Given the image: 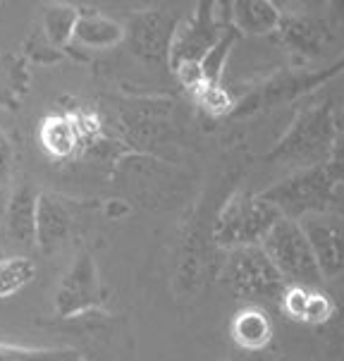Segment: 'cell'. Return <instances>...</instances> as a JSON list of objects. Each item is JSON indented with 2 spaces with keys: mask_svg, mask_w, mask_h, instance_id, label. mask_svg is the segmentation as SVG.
Returning a JSON list of instances; mask_svg holds the SVG:
<instances>
[{
  "mask_svg": "<svg viewBox=\"0 0 344 361\" xmlns=\"http://www.w3.org/2000/svg\"><path fill=\"white\" fill-rule=\"evenodd\" d=\"M337 137H340V125L333 103H311L294 115L287 132L266 154V163L287 168L290 173L318 168L328 163Z\"/></svg>",
  "mask_w": 344,
  "mask_h": 361,
  "instance_id": "cell-1",
  "label": "cell"
},
{
  "mask_svg": "<svg viewBox=\"0 0 344 361\" xmlns=\"http://www.w3.org/2000/svg\"><path fill=\"white\" fill-rule=\"evenodd\" d=\"M282 216L270 201L261 197V192H235L220 208L213 223V242L223 249L254 247L261 244Z\"/></svg>",
  "mask_w": 344,
  "mask_h": 361,
  "instance_id": "cell-2",
  "label": "cell"
},
{
  "mask_svg": "<svg viewBox=\"0 0 344 361\" xmlns=\"http://www.w3.org/2000/svg\"><path fill=\"white\" fill-rule=\"evenodd\" d=\"M223 280L232 297L247 302L249 307H280L287 292V283L275 271L261 244L232 249L223 268Z\"/></svg>",
  "mask_w": 344,
  "mask_h": 361,
  "instance_id": "cell-3",
  "label": "cell"
},
{
  "mask_svg": "<svg viewBox=\"0 0 344 361\" xmlns=\"http://www.w3.org/2000/svg\"><path fill=\"white\" fill-rule=\"evenodd\" d=\"M261 249L275 266V271L282 275L287 287L318 290L325 283L316 256L311 252V244L297 220L280 218L261 242Z\"/></svg>",
  "mask_w": 344,
  "mask_h": 361,
  "instance_id": "cell-4",
  "label": "cell"
},
{
  "mask_svg": "<svg viewBox=\"0 0 344 361\" xmlns=\"http://www.w3.org/2000/svg\"><path fill=\"white\" fill-rule=\"evenodd\" d=\"M261 197L278 208L282 218L299 223L301 218L311 216V213L333 211L337 187L330 180L325 165H318V168L282 177L275 185L263 189Z\"/></svg>",
  "mask_w": 344,
  "mask_h": 361,
  "instance_id": "cell-5",
  "label": "cell"
},
{
  "mask_svg": "<svg viewBox=\"0 0 344 361\" xmlns=\"http://www.w3.org/2000/svg\"><path fill=\"white\" fill-rule=\"evenodd\" d=\"M227 27H232L230 5H196L187 17H182L175 36H172L170 70L175 72L180 67H201V60L218 44Z\"/></svg>",
  "mask_w": 344,
  "mask_h": 361,
  "instance_id": "cell-6",
  "label": "cell"
},
{
  "mask_svg": "<svg viewBox=\"0 0 344 361\" xmlns=\"http://www.w3.org/2000/svg\"><path fill=\"white\" fill-rule=\"evenodd\" d=\"M103 302H106V287L101 283L98 263L89 249H82L72 259L63 278H60L53 309L58 318L72 321V318L86 316L91 311L101 309Z\"/></svg>",
  "mask_w": 344,
  "mask_h": 361,
  "instance_id": "cell-7",
  "label": "cell"
},
{
  "mask_svg": "<svg viewBox=\"0 0 344 361\" xmlns=\"http://www.w3.org/2000/svg\"><path fill=\"white\" fill-rule=\"evenodd\" d=\"M182 22L180 10L153 8L134 12L125 24V39L129 51L139 60L156 67H170V48L172 36L177 32V24Z\"/></svg>",
  "mask_w": 344,
  "mask_h": 361,
  "instance_id": "cell-8",
  "label": "cell"
},
{
  "mask_svg": "<svg viewBox=\"0 0 344 361\" xmlns=\"http://www.w3.org/2000/svg\"><path fill=\"white\" fill-rule=\"evenodd\" d=\"M311 252L321 268L323 280L344 278V216L340 211H323L299 220Z\"/></svg>",
  "mask_w": 344,
  "mask_h": 361,
  "instance_id": "cell-9",
  "label": "cell"
},
{
  "mask_svg": "<svg viewBox=\"0 0 344 361\" xmlns=\"http://www.w3.org/2000/svg\"><path fill=\"white\" fill-rule=\"evenodd\" d=\"M278 32L282 34V41H285V48L294 65H306L321 58L335 39L330 22L325 17L313 15V12L282 15Z\"/></svg>",
  "mask_w": 344,
  "mask_h": 361,
  "instance_id": "cell-10",
  "label": "cell"
},
{
  "mask_svg": "<svg viewBox=\"0 0 344 361\" xmlns=\"http://www.w3.org/2000/svg\"><path fill=\"white\" fill-rule=\"evenodd\" d=\"M41 192L32 182H22L12 189L8 206L3 211L0 230L5 240L20 249L36 247V211H39Z\"/></svg>",
  "mask_w": 344,
  "mask_h": 361,
  "instance_id": "cell-11",
  "label": "cell"
},
{
  "mask_svg": "<svg viewBox=\"0 0 344 361\" xmlns=\"http://www.w3.org/2000/svg\"><path fill=\"white\" fill-rule=\"evenodd\" d=\"M72 213L53 192H41L39 211H36V249L43 254H53L63 247L72 232Z\"/></svg>",
  "mask_w": 344,
  "mask_h": 361,
  "instance_id": "cell-12",
  "label": "cell"
},
{
  "mask_svg": "<svg viewBox=\"0 0 344 361\" xmlns=\"http://www.w3.org/2000/svg\"><path fill=\"white\" fill-rule=\"evenodd\" d=\"M75 44L86 48H110L125 41V24L98 10H79Z\"/></svg>",
  "mask_w": 344,
  "mask_h": 361,
  "instance_id": "cell-13",
  "label": "cell"
},
{
  "mask_svg": "<svg viewBox=\"0 0 344 361\" xmlns=\"http://www.w3.org/2000/svg\"><path fill=\"white\" fill-rule=\"evenodd\" d=\"M282 10L275 3H232L230 24L239 36H268L280 29Z\"/></svg>",
  "mask_w": 344,
  "mask_h": 361,
  "instance_id": "cell-14",
  "label": "cell"
},
{
  "mask_svg": "<svg viewBox=\"0 0 344 361\" xmlns=\"http://www.w3.org/2000/svg\"><path fill=\"white\" fill-rule=\"evenodd\" d=\"M232 340L239 352H256L273 345V321L261 307H247L232 321Z\"/></svg>",
  "mask_w": 344,
  "mask_h": 361,
  "instance_id": "cell-15",
  "label": "cell"
},
{
  "mask_svg": "<svg viewBox=\"0 0 344 361\" xmlns=\"http://www.w3.org/2000/svg\"><path fill=\"white\" fill-rule=\"evenodd\" d=\"M79 20V8L75 5H43L41 8V34L53 51L75 39V27Z\"/></svg>",
  "mask_w": 344,
  "mask_h": 361,
  "instance_id": "cell-16",
  "label": "cell"
},
{
  "mask_svg": "<svg viewBox=\"0 0 344 361\" xmlns=\"http://www.w3.org/2000/svg\"><path fill=\"white\" fill-rule=\"evenodd\" d=\"M36 278V263L24 254L0 259V299L15 297Z\"/></svg>",
  "mask_w": 344,
  "mask_h": 361,
  "instance_id": "cell-17",
  "label": "cell"
},
{
  "mask_svg": "<svg viewBox=\"0 0 344 361\" xmlns=\"http://www.w3.org/2000/svg\"><path fill=\"white\" fill-rule=\"evenodd\" d=\"M0 361H86L72 347H27L0 342Z\"/></svg>",
  "mask_w": 344,
  "mask_h": 361,
  "instance_id": "cell-18",
  "label": "cell"
},
{
  "mask_svg": "<svg viewBox=\"0 0 344 361\" xmlns=\"http://www.w3.org/2000/svg\"><path fill=\"white\" fill-rule=\"evenodd\" d=\"M340 72H344V53L337 60H333L328 67H323V70L311 72V75H306V77H294V96L309 94V91L316 89L318 84H323V82H328V79L337 77Z\"/></svg>",
  "mask_w": 344,
  "mask_h": 361,
  "instance_id": "cell-19",
  "label": "cell"
},
{
  "mask_svg": "<svg viewBox=\"0 0 344 361\" xmlns=\"http://www.w3.org/2000/svg\"><path fill=\"white\" fill-rule=\"evenodd\" d=\"M325 170H328L330 180L335 182L337 189L344 187V132H340V137H337L333 154H330L328 163H325Z\"/></svg>",
  "mask_w": 344,
  "mask_h": 361,
  "instance_id": "cell-20",
  "label": "cell"
},
{
  "mask_svg": "<svg viewBox=\"0 0 344 361\" xmlns=\"http://www.w3.org/2000/svg\"><path fill=\"white\" fill-rule=\"evenodd\" d=\"M12 173H15V149L8 134L0 130V185H5Z\"/></svg>",
  "mask_w": 344,
  "mask_h": 361,
  "instance_id": "cell-21",
  "label": "cell"
},
{
  "mask_svg": "<svg viewBox=\"0 0 344 361\" xmlns=\"http://www.w3.org/2000/svg\"><path fill=\"white\" fill-rule=\"evenodd\" d=\"M235 361H287L282 354L275 350L273 345L266 350H256V352H239Z\"/></svg>",
  "mask_w": 344,
  "mask_h": 361,
  "instance_id": "cell-22",
  "label": "cell"
},
{
  "mask_svg": "<svg viewBox=\"0 0 344 361\" xmlns=\"http://www.w3.org/2000/svg\"><path fill=\"white\" fill-rule=\"evenodd\" d=\"M340 213H342V216H344V208H342V211H340Z\"/></svg>",
  "mask_w": 344,
  "mask_h": 361,
  "instance_id": "cell-23",
  "label": "cell"
}]
</instances>
